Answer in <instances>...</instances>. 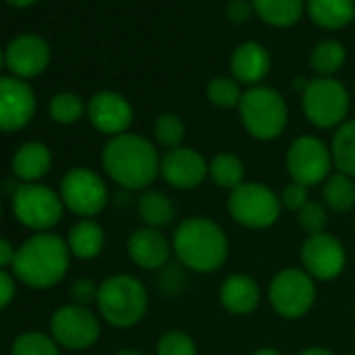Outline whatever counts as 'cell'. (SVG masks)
Here are the masks:
<instances>
[{"label":"cell","mask_w":355,"mask_h":355,"mask_svg":"<svg viewBox=\"0 0 355 355\" xmlns=\"http://www.w3.org/2000/svg\"><path fill=\"white\" fill-rule=\"evenodd\" d=\"M161 155L142 134L125 132L105 142L101 165L121 191H146L159 175Z\"/></svg>","instance_id":"cell-1"},{"label":"cell","mask_w":355,"mask_h":355,"mask_svg":"<svg viewBox=\"0 0 355 355\" xmlns=\"http://www.w3.org/2000/svg\"><path fill=\"white\" fill-rule=\"evenodd\" d=\"M171 251L184 270L195 274L218 272L230 253L224 228L205 216L184 218L171 234Z\"/></svg>","instance_id":"cell-2"},{"label":"cell","mask_w":355,"mask_h":355,"mask_svg":"<svg viewBox=\"0 0 355 355\" xmlns=\"http://www.w3.org/2000/svg\"><path fill=\"white\" fill-rule=\"evenodd\" d=\"M71 251L67 241L55 232H36L28 236L15 253L13 276L34 291L55 288L69 272Z\"/></svg>","instance_id":"cell-3"},{"label":"cell","mask_w":355,"mask_h":355,"mask_svg":"<svg viewBox=\"0 0 355 355\" xmlns=\"http://www.w3.org/2000/svg\"><path fill=\"white\" fill-rule=\"evenodd\" d=\"M96 309L103 322L128 330L140 324L148 311V291L132 274H115L101 282Z\"/></svg>","instance_id":"cell-4"},{"label":"cell","mask_w":355,"mask_h":355,"mask_svg":"<svg viewBox=\"0 0 355 355\" xmlns=\"http://www.w3.org/2000/svg\"><path fill=\"white\" fill-rule=\"evenodd\" d=\"M241 121L255 140L270 142L282 136L288 123V107L284 96L270 86H251L243 92L239 105Z\"/></svg>","instance_id":"cell-5"},{"label":"cell","mask_w":355,"mask_h":355,"mask_svg":"<svg viewBox=\"0 0 355 355\" xmlns=\"http://www.w3.org/2000/svg\"><path fill=\"white\" fill-rule=\"evenodd\" d=\"M228 216L243 228L266 230L272 228L282 214L280 195L263 182H243L228 193Z\"/></svg>","instance_id":"cell-6"},{"label":"cell","mask_w":355,"mask_h":355,"mask_svg":"<svg viewBox=\"0 0 355 355\" xmlns=\"http://www.w3.org/2000/svg\"><path fill=\"white\" fill-rule=\"evenodd\" d=\"M11 207L15 220L34 234L51 232L63 220L65 214V205L59 191L42 182L19 184L11 197Z\"/></svg>","instance_id":"cell-7"},{"label":"cell","mask_w":355,"mask_h":355,"mask_svg":"<svg viewBox=\"0 0 355 355\" xmlns=\"http://www.w3.org/2000/svg\"><path fill=\"white\" fill-rule=\"evenodd\" d=\"M59 195L67 211L82 220H94L109 205V187L103 175L90 167L78 165L61 178Z\"/></svg>","instance_id":"cell-8"},{"label":"cell","mask_w":355,"mask_h":355,"mask_svg":"<svg viewBox=\"0 0 355 355\" xmlns=\"http://www.w3.org/2000/svg\"><path fill=\"white\" fill-rule=\"evenodd\" d=\"M315 280L303 268H282L274 274L268 286L272 309L284 320H299L307 315L315 303Z\"/></svg>","instance_id":"cell-9"},{"label":"cell","mask_w":355,"mask_h":355,"mask_svg":"<svg viewBox=\"0 0 355 355\" xmlns=\"http://www.w3.org/2000/svg\"><path fill=\"white\" fill-rule=\"evenodd\" d=\"M301 107L311 125L332 130L347 121L349 92L334 78H313L301 94Z\"/></svg>","instance_id":"cell-10"},{"label":"cell","mask_w":355,"mask_h":355,"mask_svg":"<svg viewBox=\"0 0 355 355\" xmlns=\"http://www.w3.org/2000/svg\"><path fill=\"white\" fill-rule=\"evenodd\" d=\"M49 332L61 349L86 351L98 343L103 332V320L98 313L92 311V307L67 303L57 307L51 315Z\"/></svg>","instance_id":"cell-11"},{"label":"cell","mask_w":355,"mask_h":355,"mask_svg":"<svg viewBox=\"0 0 355 355\" xmlns=\"http://www.w3.org/2000/svg\"><path fill=\"white\" fill-rule=\"evenodd\" d=\"M332 155L330 146L324 140L311 134H303L295 138L286 150V171L291 182H297L305 189L324 184L326 178L332 173Z\"/></svg>","instance_id":"cell-12"},{"label":"cell","mask_w":355,"mask_h":355,"mask_svg":"<svg viewBox=\"0 0 355 355\" xmlns=\"http://www.w3.org/2000/svg\"><path fill=\"white\" fill-rule=\"evenodd\" d=\"M299 259L303 270L320 282L334 280L343 274L347 266L345 245L328 232L307 236L299 249Z\"/></svg>","instance_id":"cell-13"},{"label":"cell","mask_w":355,"mask_h":355,"mask_svg":"<svg viewBox=\"0 0 355 355\" xmlns=\"http://www.w3.org/2000/svg\"><path fill=\"white\" fill-rule=\"evenodd\" d=\"M159 175L175 191H195L209 178V161L191 146L171 148L161 155Z\"/></svg>","instance_id":"cell-14"},{"label":"cell","mask_w":355,"mask_h":355,"mask_svg":"<svg viewBox=\"0 0 355 355\" xmlns=\"http://www.w3.org/2000/svg\"><path fill=\"white\" fill-rule=\"evenodd\" d=\"M34 88L19 78H0V132L24 130L36 115Z\"/></svg>","instance_id":"cell-15"},{"label":"cell","mask_w":355,"mask_h":355,"mask_svg":"<svg viewBox=\"0 0 355 355\" xmlns=\"http://www.w3.org/2000/svg\"><path fill=\"white\" fill-rule=\"evenodd\" d=\"M86 115L92 128L109 138L125 134L134 121V109L130 101L113 90L96 92L86 107Z\"/></svg>","instance_id":"cell-16"},{"label":"cell","mask_w":355,"mask_h":355,"mask_svg":"<svg viewBox=\"0 0 355 355\" xmlns=\"http://www.w3.org/2000/svg\"><path fill=\"white\" fill-rule=\"evenodd\" d=\"M5 63L19 80L38 78L51 63V46L36 34H21L11 40L5 51Z\"/></svg>","instance_id":"cell-17"},{"label":"cell","mask_w":355,"mask_h":355,"mask_svg":"<svg viewBox=\"0 0 355 355\" xmlns=\"http://www.w3.org/2000/svg\"><path fill=\"white\" fill-rule=\"evenodd\" d=\"M125 251L128 257L134 266H138L140 270H163L169 263L171 257V243L167 241V236L161 230L142 226L136 228L125 243Z\"/></svg>","instance_id":"cell-18"},{"label":"cell","mask_w":355,"mask_h":355,"mask_svg":"<svg viewBox=\"0 0 355 355\" xmlns=\"http://www.w3.org/2000/svg\"><path fill=\"white\" fill-rule=\"evenodd\" d=\"M272 57L270 51L259 42H243L230 55V73L239 84L259 86V82L270 73Z\"/></svg>","instance_id":"cell-19"},{"label":"cell","mask_w":355,"mask_h":355,"mask_svg":"<svg viewBox=\"0 0 355 355\" xmlns=\"http://www.w3.org/2000/svg\"><path fill=\"white\" fill-rule=\"evenodd\" d=\"M222 307L232 315H249L261 303V288L257 280L247 274H230L218 291Z\"/></svg>","instance_id":"cell-20"},{"label":"cell","mask_w":355,"mask_h":355,"mask_svg":"<svg viewBox=\"0 0 355 355\" xmlns=\"http://www.w3.org/2000/svg\"><path fill=\"white\" fill-rule=\"evenodd\" d=\"M53 169V153L44 142L30 140L24 142L11 159V171L15 180L21 184L40 182L44 175Z\"/></svg>","instance_id":"cell-21"},{"label":"cell","mask_w":355,"mask_h":355,"mask_svg":"<svg viewBox=\"0 0 355 355\" xmlns=\"http://www.w3.org/2000/svg\"><path fill=\"white\" fill-rule=\"evenodd\" d=\"M65 241L71 251V257H78L82 261H92L103 253L107 236L96 220H78L69 228Z\"/></svg>","instance_id":"cell-22"},{"label":"cell","mask_w":355,"mask_h":355,"mask_svg":"<svg viewBox=\"0 0 355 355\" xmlns=\"http://www.w3.org/2000/svg\"><path fill=\"white\" fill-rule=\"evenodd\" d=\"M136 211H138L140 222L155 230H163V228L171 226L175 220L173 201L165 193L153 191V189L142 191V195L136 201Z\"/></svg>","instance_id":"cell-23"},{"label":"cell","mask_w":355,"mask_h":355,"mask_svg":"<svg viewBox=\"0 0 355 355\" xmlns=\"http://www.w3.org/2000/svg\"><path fill=\"white\" fill-rule=\"evenodd\" d=\"M305 9L324 30H340L355 19V0H307Z\"/></svg>","instance_id":"cell-24"},{"label":"cell","mask_w":355,"mask_h":355,"mask_svg":"<svg viewBox=\"0 0 355 355\" xmlns=\"http://www.w3.org/2000/svg\"><path fill=\"white\" fill-rule=\"evenodd\" d=\"M322 203L334 214H347L355 207V178L334 171L322 184Z\"/></svg>","instance_id":"cell-25"},{"label":"cell","mask_w":355,"mask_h":355,"mask_svg":"<svg viewBox=\"0 0 355 355\" xmlns=\"http://www.w3.org/2000/svg\"><path fill=\"white\" fill-rule=\"evenodd\" d=\"M259 19L274 28H291L303 15V0H251Z\"/></svg>","instance_id":"cell-26"},{"label":"cell","mask_w":355,"mask_h":355,"mask_svg":"<svg viewBox=\"0 0 355 355\" xmlns=\"http://www.w3.org/2000/svg\"><path fill=\"white\" fill-rule=\"evenodd\" d=\"M332 165L336 171L355 178V119L340 123L330 142Z\"/></svg>","instance_id":"cell-27"},{"label":"cell","mask_w":355,"mask_h":355,"mask_svg":"<svg viewBox=\"0 0 355 355\" xmlns=\"http://www.w3.org/2000/svg\"><path fill=\"white\" fill-rule=\"evenodd\" d=\"M245 163L234 153H218L209 161V178L218 189L234 191L245 182Z\"/></svg>","instance_id":"cell-28"},{"label":"cell","mask_w":355,"mask_h":355,"mask_svg":"<svg viewBox=\"0 0 355 355\" xmlns=\"http://www.w3.org/2000/svg\"><path fill=\"white\" fill-rule=\"evenodd\" d=\"M347 61V51L336 40H322L309 55V65L318 78H332Z\"/></svg>","instance_id":"cell-29"},{"label":"cell","mask_w":355,"mask_h":355,"mask_svg":"<svg viewBox=\"0 0 355 355\" xmlns=\"http://www.w3.org/2000/svg\"><path fill=\"white\" fill-rule=\"evenodd\" d=\"M11 355H61V347L51 336V332L26 330L15 336L11 345Z\"/></svg>","instance_id":"cell-30"},{"label":"cell","mask_w":355,"mask_h":355,"mask_svg":"<svg viewBox=\"0 0 355 355\" xmlns=\"http://www.w3.org/2000/svg\"><path fill=\"white\" fill-rule=\"evenodd\" d=\"M88 103L76 92H59L49 103V115L59 125H71L86 115Z\"/></svg>","instance_id":"cell-31"},{"label":"cell","mask_w":355,"mask_h":355,"mask_svg":"<svg viewBox=\"0 0 355 355\" xmlns=\"http://www.w3.org/2000/svg\"><path fill=\"white\" fill-rule=\"evenodd\" d=\"M153 136H155V142L161 144L165 150H171V148H180L184 146V138H187V125L182 121L180 115L175 113H161L155 123H153Z\"/></svg>","instance_id":"cell-32"},{"label":"cell","mask_w":355,"mask_h":355,"mask_svg":"<svg viewBox=\"0 0 355 355\" xmlns=\"http://www.w3.org/2000/svg\"><path fill=\"white\" fill-rule=\"evenodd\" d=\"M207 98L214 107L234 109L241 105L243 98L241 84L232 76H218L207 84Z\"/></svg>","instance_id":"cell-33"},{"label":"cell","mask_w":355,"mask_h":355,"mask_svg":"<svg viewBox=\"0 0 355 355\" xmlns=\"http://www.w3.org/2000/svg\"><path fill=\"white\" fill-rule=\"evenodd\" d=\"M195 338L184 330H165L155 347V355H197Z\"/></svg>","instance_id":"cell-34"},{"label":"cell","mask_w":355,"mask_h":355,"mask_svg":"<svg viewBox=\"0 0 355 355\" xmlns=\"http://www.w3.org/2000/svg\"><path fill=\"white\" fill-rule=\"evenodd\" d=\"M297 226L307 236L326 232V226H328V207L324 203H320V201L309 199L305 203V207L297 214Z\"/></svg>","instance_id":"cell-35"},{"label":"cell","mask_w":355,"mask_h":355,"mask_svg":"<svg viewBox=\"0 0 355 355\" xmlns=\"http://www.w3.org/2000/svg\"><path fill=\"white\" fill-rule=\"evenodd\" d=\"M98 288H101V282H96V280H92V278H88V276L76 278V280L69 284V299H71V303H76V305L92 307V305H96Z\"/></svg>","instance_id":"cell-36"},{"label":"cell","mask_w":355,"mask_h":355,"mask_svg":"<svg viewBox=\"0 0 355 355\" xmlns=\"http://www.w3.org/2000/svg\"><path fill=\"white\" fill-rule=\"evenodd\" d=\"M309 201V191L297 182H288L282 193H280V203H282V209L286 211H293V214H299L305 203Z\"/></svg>","instance_id":"cell-37"},{"label":"cell","mask_w":355,"mask_h":355,"mask_svg":"<svg viewBox=\"0 0 355 355\" xmlns=\"http://www.w3.org/2000/svg\"><path fill=\"white\" fill-rule=\"evenodd\" d=\"M253 13V3H249V0H230L226 5V17L236 26L247 24Z\"/></svg>","instance_id":"cell-38"},{"label":"cell","mask_w":355,"mask_h":355,"mask_svg":"<svg viewBox=\"0 0 355 355\" xmlns=\"http://www.w3.org/2000/svg\"><path fill=\"white\" fill-rule=\"evenodd\" d=\"M15 295H17V278L7 270H0V311L13 303Z\"/></svg>","instance_id":"cell-39"},{"label":"cell","mask_w":355,"mask_h":355,"mask_svg":"<svg viewBox=\"0 0 355 355\" xmlns=\"http://www.w3.org/2000/svg\"><path fill=\"white\" fill-rule=\"evenodd\" d=\"M15 253H17V247L5 239L0 236V270H7V268H13V261H15Z\"/></svg>","instance_id":"cell-40"},{"label":"cell","mask_w":355,"mask_h":355,"mask_svg":"<svg viewBox=\"0 0 355 355\" xmlns=\"http://www.w3.org/2000/svg\"><path fill=\"white\" fill-rule=\"evenodd\" d=\"M297 355H334L330 349H326V347H320V345H313V347H305V349H301Z\"/></svg>","instance_id":"cell-41"},{"label":"cell","mask_w":355,"mask_h":355,"mask_svg":"<svg viewBox=\"0 0 355 355\" xmlns=\"http://www.w3.org/2000/svg\"><path fill=\"white\" fill-rule=\"evenodd\" d=\"M7 5H11V7H17V9H26V7H32V5H36L38 0H5Z\"/></svg>","instance_id":"cell-42"},{"label":"cell","mask_w":355,"mask_h":355,"mask_svg":"<svg viewBox=\"0 0 355 355\" xmlns=\"http://www.w3.org/2000/svg\"><path fill=\"white\" fill-rule=\"evenodd\" d=\"M251 355H282V353L278 349H274V347H259Z\"/></svg>","instance_id":"cell-43"},{"label":"cell","mask_w":355,"mask_h":355,"mask_svg":"<svg viewBox=\"0 0 355 355\" xmlns=\"http://www.w3.org/2000/svg\"><path fill=\"white\" fill-rule=\"evenodd\" d=\"M307 84H309L307 80H303V78H297V80L293 82V88H295V90H299V92L303 94V90L307 88Z\"/></svg>","instance_id":"cell-44"},{"label":"cell","mask_w":355,"mask_h":355,"mask_svg":"<svg viewBox=\"0 0 355 355\" xmlns=\"http://www.w3.org/2000/svg\"><path fill=\"white\" fill-rule=\"evenodd\" d=\"M117 355H144L142 351H136V349H121Z\"/></svg>","instance_id":"cell-45"},{"label":"cell","mask_w":355,"mask_h":355,"mask_svg":"<svg viewBox=\"0 0 355 355\" xmlns=\"http://www.w3.org/2000/svg\"><path fill=\"white\" fill-rule=\"evenodd\" d=\"M7 63H5V53L3 51H0V71H3V67H5Z\"/></svg>","instance_id":"cell-46"},{"label":"cell","mask_w":355,"mask_h":355,"mask_svg":"<svg viewBox=\"0 0 355 355\" xmlns=\"http://www.w3.org/2000/svg\"><path fill=\"white\" fill-rule=\"evenodd\" d=\"M0 218H3V201H0Z\"/></svg>","instance_id":"cell-47"}]
</instances>
